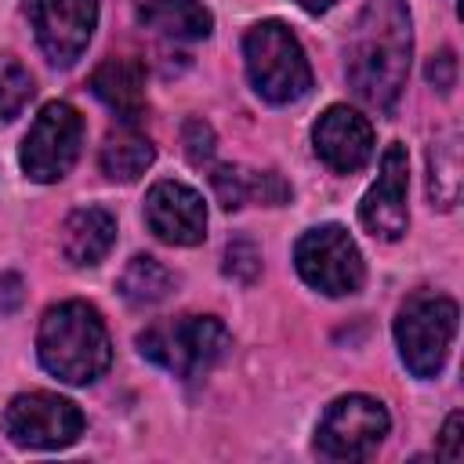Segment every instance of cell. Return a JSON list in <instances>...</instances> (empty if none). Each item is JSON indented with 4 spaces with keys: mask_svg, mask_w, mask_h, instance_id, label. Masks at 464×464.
<instances>
[{
    "mask_svg": "<svg viewBox=\"0 0 464 464\" xmlns=\"http://www.w3.org/2000/svg\"><path fill=\"white\" fill-rule=\"evenodd\" d=\"M413 54V29L406 0H366L344 47L348 87L373 109L392 112Z\"/></svg>",
    "mask_w": 464,
    "mask_h": 464,
    "instance_id": "1",
    "label": "cell"
},
{
    "mask_svg": "<svg viewBox=\"0 0 464 464\" xmlns=\"http://www.w3.org/2000/svg\"><path fill=\"white\" fill-rule=\"evenodd\" d=\"M40 366L65 384H94L112 362L105 319L87 301H58L44 312L36 330Z\"/></svg>",
    "mask_w": 464,
    "mask_h": 464,
    "instance_id": "2",
    "label": "cell"
},
{
    "mask_svg": "<svg viewBox=\"0 0 464 464\" xmlns=\"http://www.w3.org/2000/svg\"><path fill=\"white\" fill-rule=\"evenodd\" d=\"M228 348L232 337L218 315H174L149 323L138 334V352L181 381L207 377Z\"/></svg>",
    "mask_w": 464,
    "mask_h": 464,
    "instance_id": "3",
    "label": "cell"
},
{
    "mask_svg": "<svg viewBox=\"0 0 464 464\" xmlns=\"http://www.w3.org/2000/svg\"><path fill=\"white\" fill-rule=\"evenodd\" d=\"M243 65H246L250 87L272 105H294L312 91V65L304 58V47L276 18L246 29Z\"/></svg>",
    "mask_w": 464,
    "mask_h": 464,
    "instance_id": "4",
    "label": "cell"
},
{
    "mask_svg": "<svg viewBox=\"0 0 464 464\" xmlns=\"http://www.w3.org/2000/svg\"><path fill=\"white\" fill-rule=\"evenodd\" d=\"M453 334H457V304L442 294H413L395 315L399 359L420 381L442 370Z\"/></svg>",
    "mask_w": 464,
    "mask_h": 464,
    "instance_id": "5",
    "label": "cell"
},
{
    "mask_svg": "<svg viewBox=\"0 0 464 464\" xmlns=\"http://www.w3.org/2000/svg\"><path fill=\"white\" fill-rule=\"evenodd\" d=\"M294 265H297V276L326 297H348L366 279L362 254H359L355 239L348 236V228H341L334 221L308 228L294 243Z\"/></svg>",
    "mask_w": 464,
    "mask_h": 464,
    "instance_id": "6",
    "label": "cell"
},
{
    "mask_svg": "<svg viewBox=\"0 0 464 464\" xmlns=\"http://www.w3.org/2000/svg\"><path fill=\"white\" fill-rule=\"evenodd\" d=\"M80 145H83V116L69 102H47L36 112L29 134L22 138L18 163L29 181L51 185L72 170Z\"/></svg>",
    "mask_w": 464,
    "mask_h": 464,
    "instance_id": "7",
    "label": "cell"
},
{
    "mask_svg": "<svg viewBox=\"0 0 464 464\" xmlns=\"http://www.w3.org/2000/svg\"><path fill=\"white\" fill-rule=\"evenodd\" d=\"M392 417L373 395L334 399L315 424V450L330 460H366L388 435Z\"/></svg>",
    "mask_w": 464,
    "mask_h": 464,
    "instance_id": "8",
    "label": "cell"
},
{
    "mask_svg": "<svg viewBox=\"0 0 464 464\" xmlns=\"http://www.w3.org/2000/svg\"><path fill=\"white\" fill-rule=\"evenodd\" d=\"M4 435L22 450H65L83 435V413L54 392H22L4 410Z\"/></svg>",
    "mask_w": 464,
    "mask_h": 464,
    "instance_id": "9",
    "label": "cell"
},
{
    "mask_svg": "<svg viewBox=\"0 0 464 464\" xmlns=\"http://www.w3.org/2000/svg\"><path fill=\"white\" fill-rule=\"evenodd\" d=\"M25 14L40 51L54 65H72L98 25V0H25Z\"/></svg>",
    "mask_w": 464,
    "mask_h": 464,
    "instance_id": "10",
    "label": "cell"
},
{
    "mask_svg": "<svg viewBox=\"0 0 464 464\" xmlns=\"http://www.w3.org/2000/svg\"><path fill=\"white\" fill-rule=\"evenodd\" d=\"M406 196H410V156L402 141H392L381 152V167L373 185L366 188L362 203H359V221L370 236L377 239H402L406 225H410V210H406Z\"/></svg>",
    "mask_w": 464,
    "mask_h": 464,
    "instance_id": "11",
    "label": "cell"
},
{
    "mask_svg": "<svg viewBox=\"0 0 464 464\" xmlns=\"http://www.w3.org/2000/svg\"><path fill=\"white\" fill-rule=\"evenodd\" d=\"M145 225L160 243L196 246L207 239V207L203 196L174 178H163L145 196Z\"/></svg>",
    "mask_w": 464,
    "mask_h": 464,
    "instance_id": "12",
    "label": "cell"
},
{
    "mask_svg": "<svg viewBox=\"0 0 464 464\" xmlns=\"http://www.w3.org/2000/svg\"><path fill=\"white\" fill-rule=\"evenodd\" d=\"M312 145L334 174H355L373 156V127L362 112L348 105H330L312 127Z\"/></svg>",
    "mask_w": 464,
    "mask_h": 464,
    "instance_id": "13",
    "label": "cell"
},
{
    "mask_svg": "<svg viewBox=\"0 0 464 464\" xmlns=\"http://www.w3.org/2000/svg\"><path fill=\"white\" fill-rule=\"evenodd\" d=\"M116 243V218L105 207H76L62 221V254L76 268H94Z\"/></svg>",
    "mask_w": 464,
    "mask_h": 464,
    "instance_id": "14",
    "label": "cell"
},
{
    "mask_svg": "<svg viewBox=\"0 0 464 464\" xmlns=\"http://www.w3.org/2000/svg\"><path fill=\"white\" fill-rule=\"evenodd\" d=\"M91 91L123 123H134L145 109V65L134 58H105L91 72Z\"/></svg>",
    "mask_w": 464,
    "mask_h": 464,
    "instance_id": "15",
    "label": "cell"
},
{
    "mask_svg": "<svg viewBox=\"0 0 464 464\" xmlns=\"http://www.w3.org/2000/svg\"><path fill=\"white\" fill-rule=\"evenodd\" d=\"M214 196L225 210H239L246 203H265V207H279L290 199V185L276 174V170H246V167H214L210 174Z\"/></svg>",
    "mask_w": 464,
    "mask_h": 464,
    "instance_id": "16",
    "label": "cell"
},
{
    "mask_svg": "<svg viewBox=\"0 0 464 464\" xmlns=\"http://www.w3.org/2000/svg\"><path fill=\"white\" fill-rule=\"evenodd\" d=\"M152 160H156V145L134 123L109 130L98 152V167L109 181H138L152 167Z\"/></svg>",
    "mask_w": 464,
    "mask_h": 464,
    "instance_id": "17",
    "label": "cell"
},
{
    "mask_svg": "<svg viewBox=\"0 0 464 464\" xmlns=\"http://www.w3.org/2000/svg\"><path fill=\"white\" fill-rule=\"evenodd\" d=\"M138 18L174 40H203L214 29L210 11L199 0H130Z\"/></svg>",
    "mask_w": 464,
    "mask_h": 464,
    "instance_id": "18",
    "label": "cell"
},
{
    "mask_svg": "<svg viewBox=\"0 0 464 464\" xmlns=\"http://www.w3.org/2000/svg\"><path fill=\"white\" fill-rule=\"evenodd\" d=\"M428 196L439 210H453L460 199V134L453 127L428 149Z\"/></svg>",
    "mask_w": 464,
    "mask_h": 464,
    "instance_id": "19",
    "label": "cell"
},
{
    "mask_svg": "<svg viewBox=\"0 0 464 464\" xmlns=\"http://www.w3.org/2000/svg\"><path fill=\"white\" fill-rule=\"evenodd\" d=\"M174 283H178V279H174V272H170L163 261H156L152 254H134V257L127 261V268L120 272L116 290H120V297H123L127 304L145 308V304H160L163 297H170Z\"/></svg>",
    "mask_w": 464,
    "mask_h": 464,
    "instance_id": "20",
    "label": "cell"
},
{
    "mask_svg": "<svg viewBox=\"0 0 464 464\" xmlns=\"http://www.w3.org/2000/svg\"><path fill=\"white\" fill-rule=\"evenodd\" d=\"M33 76L14 54H0V120H14L33 98Z\"/></svg>",
    "mask_w": 464,
    "mask_h": 464,
    "instance_id": "21",
    "label": "cell"
},
{
    "mask_svg": "<svg viewBox=\"0 0 464 464\" xmlns=\"http://www.w3.org/2000/svg\"><path fill=\"white\" fill-rule=\"evenodd\" d=\"M261 272V254L250 239H236L225 250V276L239 279V283H254V276Z\"/></svg>",
    "mask_w": 464,
    "mask_h": 464,
    "instance_id": "22",
    "label": "cell"
},
{
    "mask_svg": "<svg viewBox=\"0 0 464 464\" xmlns=\"http://www.w3.org/2000/svg\"><path fill=\"white\" fill-rule=\"evenodd\" d=\"M181 141H185V152H188V160H192L196 167L210 163V156H214V130H210V123H203V120H188Z\"/></svg>",
    "mask_w": 464,
    "mask_h": 464,
    "instance_id": "23",
    "label": "cell"
},
{
    "mask_svg": "<svg viewBox=\"0 0 464 464\" xmlns=\"http://www.w3.org/2000/svg\"><path fill=\"white\" fill-rule=\"evenodd\" d=\"M428 80L439 87V91H450L453 80H457V58L453 51H439L431 62H428Z\"/></svg>",
    "mask_w": 464,
    "mask_h": 464,
    "instance_id": "24",
    "label": "cell"
},
{
    "mask_svg": "<svg viewBox=\"0 0 464 464\" xmlns=\"http://www.w3.org/2000/svg\"><path fill=\"white\" fill-rule=\"evenodd\" d=\"M25 301V283L18 272H7L0 276V312H18Z\"/></svg>",
    "mask_w": 464,
    "mask_h": 464,
    "instance_id": "25",
    "label": "cell"
},
{
    "mask_svg": "<svg viewBox=\"0 0 464 464\" xmlns=\"http://www.w3.org/2000/svg\"><path fill=\"white\" fill-rule=\"evenodd\" d=\"M460 424H464L460 413H450V417H446L442 439H439V457H446V460H457V457H460Z\"/></svg>",
    "mask_w": 464,
    "mask_h": 464,
    "instance_id": "26",
    "label": "cell"
},
{
    "mask_svg": "<svg viewBox=\"0 0 464 464\" xmlns=\"http://www.w3.org/2000/svg\"><path fill=\"white\" fill-rule=\"evenodd\" d=\"M297 4H301L308 14H323V11H330L337 0H297Z\"/></svg>",
    "mask_w": 464,
    "mask_h": 464,
    "instance_id": "27",
    "label": "cell"
}]
</instances>
